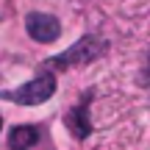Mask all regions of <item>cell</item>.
<instances>
[{
    "label": "cell",
    "mask_w": 150,
    "mask_h": 150,
    "mask_svg": "<svg viewBox=\"0 0 150 150\" xmlns=\"http://www.w3.org/2000/svg\"><path fill=\"white\" fill-rule=\"evenodd\" d=\"M106 50H108V42H106L103 36H97V33H86V36H81L72 47H67L64 53L47 59L42 67H45V70H53V72H56V70H70V67L89 64V61L100 59Z\"/></svg>",
    "instance_id": "obj_1"
},
{
    "label": "cell",
    "mask_w": 150,
    "mask_h": 150,
    "mask_svg": "<svg viewBox=\"0 0 150 150\" xmlns=\"http://www.w3.org/2000/svg\"><path fill=\"white\" fill-rule=\"evenodd\" d=\"M56 86H59L56 83V75L42 67V72H39L36 78L25 81L22 86H17V89H11V92H0V97H3V100H11V103H20V106H39V103L53 97Z\"/></svg>",
    "instance_id": "obj_2"
},
{
    "label": "cell",
    "mask_w": 150,
    "mask_h": 150,
    "mask_svg": "<svg viewBox=\"0 0 150 150\" xmlns=\"http://www.w3.org/2000/svg\"><path fill=\"white\" fill-rule=\"evenodd\" d=\"M25 28H28V36L39 45H50L61 36V22L56 20L53 14H45V11H33L28 14L25 20Z\"/></svg>",
    "instance_id": "obj_3"
},
{
    "label": "cell",
    "mask_w": 150,
    "mask_h": 150,
    "mask_svg": "<svg viewBox=\"0 0 150 150\" xmlns=\"http://www.w3.org/2000/svg\"><path fill=\"white\" fill-rule=\"evenodd\" d=\"M92 95H95V92H92V89H86V95L81 97V103L72 108L70 114H67V128H70V134L75 136V139H86V136L92 134V120H89Z\"/></svg>",
    "instance_id": "obj_4"
},
{
    "label": "cell",
    "mask_w": 150,
    "mask_h": 150,
    "mask_svg": "<svg viewBox=\"0 0 150 150\" xmlns=\"http://www.w3.org/2000/svg\"><path fill=\"white\" fill-rule=\"evenodd\" d=\"M39 142V128L33 125H14L8 131V147L11 150H28Z\"/></svg>",
    "instance_id": "obj_5"
},
{
    "label": "cell",
    "mask_w": 150,
    "mask_h": 150,
    "mask_svg": "<svg viewBox=\"0 0 150 150\" xmlns=\"http://www.w3.org/2000/svg\"><path fill=\"white\" fill-rule=\"evenodd\" d=\"M0 131H3V117H0Z\"/></svg>",
    "instance_id": "obj_6"
},
{
    "label": "cell",
    "mask_w": 150,
    "mask_h": 150,
    "mask_svg": "<svg viewBox=\"0 0 150 150\" xmlns=\"http://www.w3.org/2000/svg\"><path fill=\"white\" fill-rule=\"evenodd\" d=\"M147 81H150V75H147Z\"/></svg>",
    "instance_id": "obj_7"
}]
</instances>
